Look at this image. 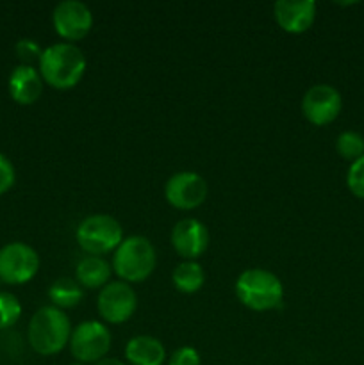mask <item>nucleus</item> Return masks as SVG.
<instances>
[{"instance_id": "nucleus-1", "label": "nucleus", "mask_w": 364, "mask_h": 365, "mask_svg": "<svg viewBox=\"0 0 364 365\" xmlns=\"http://www.w3.org/2000/svg\"><path fill=\"white\" fill-rule=\"evenodd\" d=\"M38 64L43 82L59 91L75 88L86 73V56L74 43L46 46Z\"/></svg>"}, {"instance_id": "nucleus-2", "label": "nucleus", "mask_w": 364, "mask_h": 365, "mask_svg": "<svg viewBox=\"0 0 364 365\" xmlns=\"http://www.w3.org/2000/svg\"><path fill=\"white\" fill-rule=\"evenodd\" d=\"M70 317L56 307H41L29 321L27 342L32 351L41 356L59 355L70 342Z\"/></svg>"}, {"instance_id": "nucleus-3", "label": "nucleus", "mask_w": 364, "mask_h": 365, "mask_svg": "<svg viewBox=\"0 0 364 365\" xmlns=\"http://www.w3.org/2000/svg\"><path fill=\"white\" fill-rule=\"evenodd\" d=\"M236 298L253 312H268L280 307L284 285L280 278L263 267L245 269L236 280Z\"/></svg>"}, {"instance_id": "nucleus-4", "label": "nucleus", "mask_w": 364, "mask_h": 365, "mask_svg": "<svg viewBox=\"0 0 364 365\" xmlns=\"http://www.w3.org/2000/svg\"><path fill=\"white\" fill-rule=\"evenodd\" d=\"M113 273L125 284L145 282L157 266V253L150 239L143 235H131L114 250Z\"/></svg>"}, {"instance_id": "nucleus-5", "label": "nucleus", "mask_w": 364, "mask_h": 365, "mask_svg": "<svg viewBox=\"0 0 364 365\" xmlns=\"http://www.w3.org/2000/svg\"><path fill=\"white\" fill-rule=\"evenodd\" d=\"M75 239L88 255L102 257L114 252L125 237L120 221L109 214H93L81 221Z\"/></svg>"}, {"instance_id": "nucleus-6", "label": "nucleus", "mask_w": 364, "mask_h": 365, "mask_svg": "<svg viewBox=\"0 0 364 365\" xmlns=\"http://www.w3.org/2000/svg\"><path fill=\"white\" fill-rule=\"evenodd\" d=\"M113 335L109 328L98 321H84L71 330L70 335V353L75 362L96 364L106 359L111 351Z\"/></svg>"}, {"instance_id": "nucleus-7", "label": "nucleus", "mask_w": 364, "mask_h": 365, "mask_svg": "<svg viewBox=\"0 0 364 365\" xmlns=\"http://www.w3.org/2000/svg\"><path fill=\"white\" fill-rule=\"evenodd\" d=\"M39 255L25 242H7L0 248V282L7 285H24L39 271Z\"/></svg>"}, {"instance_id": "nucleus-8", "label": "nucleus", "mask_w": 364, "mask_h": 365, "mask_svg": "<svg viewBox=\"0 0 364 365\" xmlns=\"http://www.w3.org/2000/svg\"><path fill=\"white\" fill-rule=\"evenodd\" d=\"M96 309L106 323H127L138 309V294L131 284H125L121 280L109 282L106 287L100 289Z\"/></svg>"}, {"instance_id": "nucleus-9", "label": "nucleus", "mask_w": 364, "mask_h": 365, "mask_svg": "<svg viewBox=\"0 0 364 365\" xmlns=\"http://www.w3.org/2000/svg\"><path fill=\"white\" fill-rule=\"evenodd\" d=\"M209 195V185L202 175L195 171H178L164 184V198L173 209H198Z\"/></svg>"}, {"instance_id": "nucleus-10", "label": "nucleus", "mask_w": 364, "mask_h": 365, "mask_svg": "<svg viewBox=\"0 0 364 365\" xmlns=\"http://www.w3.org/2000/svg\"><path fill=\"white\" fill-rule=\"evenodd\" d=\"M343 110V96L334 86L314 84L302 98V114L309 123L325 127L338 120Z\"/></svg>"}, {"instance_id": "nucleus-11", "label": "nucleus", "mask_w": 364, "mask_h": 365, "mask_svg": "<svg viewBox=\"0 0 364 365\" xmlns=\"http://www.w3.org/2000/svg\"><path fill=\"white\" fill-rule=\"evenodd\" d=\"M52 25L56 34L64 39V43L81 41L91 31L93 13L79 0H64L54 7Z\"/></svg>"}, {"instance_id": "nucleus-12", "label": "nucleus", "mask_w": 364, "mask_h": 365, "mask_svg": "<svg viewBox=\"0 0 364 365\" xmlns=\"http://www.w3.org/2000/svg\"><path fill=\"white\" fill-rule=\"evenodd\" d=\"M171 246L182 260H196L209 248V230L202 221L184 217L171 228Z\"/></svg>"}, {"instance_id": "nucleus-13", "label": "nucleus", "mask_w": 364, "mask_h": 365, "mask_svg": "<svg viewBox=\"0 0 364 365\" xmlns=\"http://www.w3.org/2000/svg\"><path fill=\"white\" fill-rule=\"evenodd\" d=\"M318 6L313 0H278L273 6V16L278 27L288 34H303L316 20Z\"/></svg>"}, {"instance_id": "nucleus-14", "label": "nucleus", "mask_w": 364, "mask_h": 365, "mask_svg": "<svg viewBox=\"0 0 364 365\" xmlns=\"http://www.w3.org/2000/svg\"><path fill=\"white\" fill-rule=\"evenodd\" d=\"M43 82L39 70L27 64H18L9 75L7 81V89L9 95L18 106H32L43 95Z\"/></svg>"}, {"instance_id": "nucleus-15", "label": "nucleus", "mask_w": 364, "mask_h": 365, "mask_svg": "<svg viewBox=\"0 0 364 365\" xmlns=\"http://www.w3.org/2000/svg\"><path fill=\"white\" fill-rule=\"evenodd\" d=\"M125 360L131 365H164L166 348L152 335H136L125 346Z\"/></svg>"}, {"instance_id": "nucleus-16", "label": "nucleus", "mask_w": 364, "mask_h": 365, "mask_svg": "<svg viewBox=\"0 0 364 365\" xmlns=\"http://www.w3.org/2000/svg\"><path fill=\"white\" fill-rule=\"evenodd\" d=\"M111 274H113V266L103 257L88 255L79 260L75 267V280L82 289L89 291L106 287L111 282Z\"/></svg>"}, {"instance_id": "nucleus-17", "label": "nucleus", "mask_w": 364, "mask_h": 365, "mask_svg": "<svg viewBox=\"0 0 364 365\" xmlns=\"http://www.w3.org/2000/svg\"><path fill=\"white\" fill-rule=\"evenodd\" d=\"M171 282L182 294H195L203 287L206 273L196 260H182L181 264L175 266L173 273H171Z\"/></svg>"}, {"instance_id": "nucleus-18", "label": "nucleus", "mask_w": 364, "mask_h": 365, "mask_svg": "<svg viewBox=\"0 0 364 365\" xmlns=\"http://www.w3.org/2000/svg\"><path fill=\"white\" fill-rule=\"evenodd\" d=\"M82 298H84V289L75 278H57L49 287V299L52 302V307L59 310L74 309L82 302Z\"/></svg>"}, {"instance_id": "nucleus-19", "label": "nucleus", "mask_w": 364, "mask_h": 365, "mask_svg": "<svg viewBox=\"0 0 364 365\" xmlns=\"http://www.w3.org/2000/svg\"><path fill=\"white\" fill-rule=\"evenodd\" d=\"M335 152L350 164L364 155V135L355 130H345L335 139Z\"/></svg>"}, {"instance_id": "nucleus-20", "label": "nucleus", "mask_w": 364, "mask_h": 365, "mask_svg": "<svg viewBox=\"0 0 364 365\" xmlns=\"http://www.w3.org/2000/svg\"><path fill=\"white\" fill-rule=\"evenodd\" d=\"M21 317V303L11 292L0 291V331L13 328Z\"/></svg>"}, {"instance_id": "nucleus-21", "label": "nucleus", "mask_w": 364, "mask_h": 365, "mask_svg": "<svg viewBox=\"0 0 364 365\" xmlns=\"http://www.w3.org/2000/svg\"><path fill=\"white\" fill-rule=\"evenodd\" d=\"M14 52H16V57L21 61V64L34 66V63H39V59H41L43 48L34 39L21 38L14 45Z\"/></svg>"}, {"instance_id": "nucleus-22", "label": "nucleus", "mask_w": 364, "mask_h": 365, "mask_svg": "<svg viewBox=\"0 0 364 365\" xmlns=\"http://www.w3.org/2000/svg\"><path fill=\"white\" fill-rule=\"evenodd\" d=\"M346 187L355 198L364 200V155L350 164L346 173Z\"/></svg>"}, {"instance_id": "nucleus-23", "label": "nucleus", "mask_w": 364, "mask_h": 365, "mask_svg": "<svg viewBox=\"0 0 364 365\" xmlns=\"http://www.w3.org/2000/svg\"><path fill=\"white\" fill-rule=\"evenodd\" d=\"M168 365H202L200 353L191 346H182L175 349L168 359Z\"/></svg>"}, {"instance_id": "nucleus-24", "label": "nucleus", "mask_w": 364, "mask_h": 365, "mask_svg": "<svg viewBox=\"0 0 364 365\" xmlns=\"http://www.w3.org/2000/svg\"><path fill=\"white\" fill-rule=\"evenodd\" d=\"M16 182V171H14L13 163L0 152V196L11 191Z\"/></svg>"}, {"instance_id": "nucleus-25", "label": "nucleus", "mask_w": 364, "mask_h": 365, "mask_svg": "<svg viewBox=\"0 0 364 365\" xmlns=\"http://www.w3.org/2000/svg\"><path fill=\"white\" fill-rule=\"evenodd\" d=\"M93 365H127V364H125L123 360H120V359H113V356H106V359L98 360V362L93 364Z\"/></svg>"}, {"instance_id": "nucleus-26", "label": "nucleus", "mask_w": 364, "mask_h": 365, "mask_svg": "<svg viewBox=\"0 0 364 365\" xmlns=\"http://www.w3.org/2000/svg\"><path fill=\"white\" fill-rule=\"evenodd\" d=\"M70 365H86V364H81V362H74V364H70Z\"/></svg>"}]
</instances>
